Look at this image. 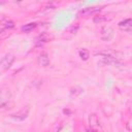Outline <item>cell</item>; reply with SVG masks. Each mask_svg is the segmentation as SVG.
I'll use <instances>...</instances> for the list:
<instances>
[{
    "label": "cell",
    "mask_w": 132,
    "mask_h": 132,
    "mask_svg": "<svg viewBox=\"0 0 132 132\" xmlns=\"http://www.w3.org/2000/svg\"><path fill=\"white\" fill-rule=\"evenodd\" d=\"M114 35V31L113 29L110 27V26H105L101 29V32H100V36H101V39L103 41H109L111 40V38L113 37Z\"/></svg>",
    "instance_id": "7a4b0ae2"
},
{
    "label": "cell",
    "mask_w": 132,
    "mask_h": 132,
    "mask_svg": "<svg viewBox=\"0 0 132 132\" xmlns=\"http://www.w3.org/2000/svg\"><path fill=\"white\" fill-rule=\"evenodd\" d=\"M78 55H79V57H80V59H81L82 61H87V60L89 59V57H90V53H89V51L86 50V48H81V50L79 51Z\"/></svg>",
    "instance_id": "9a60e30c"
},
{
    "label": "cell",
    "mask_w": 132,
    "mask_h": 132,
    "mask_svg": "<svg viewBox=\"0 0 132 132\" xmlns=\"http://www.w3.org/2000/svg\"><path fill=\"white\" fill-rule=\"evenodd\" d=\"M36 27H37V24H35V23H29V24H26L25 26L22 27V31H24V32H31Z\"/></svg>",
    "instance_id": "8fae6325"
},
{
    "label": "cell",
    "mask_w": 132,
    "mask_h": 132,
    "mask_svg": "<svg viewBox=\"0 0 132 132\" xmlns=\"http://www.w3.org/2000/svg\"><path fill=\"white\" fill-rule=\"evenodd\" d=\"M78 28H79L78 24L72 25L70 28H68V30L66 31V34H69L70 36H73V35H75V34L77 33V31H78Z\"/></svg>",
    "instance_id": "7c38bea8"
},
{
    "label": "cell",
    "mask_w": 132,
    "mask_h": 132,
    "mask_svg": "<svg viewBox=\"0 0 132 132\" xmlns=\"http://www.w3.org/2000/svg\"><path fill=\"white\" fill-rule=\"evenodd\" d=\"M126 128H127V131H128V132L131 131V129H130V122H127V124H126Z\"/></svg>",
    "instance_id": "e0dca14e"
},
{
    "label": "cell",
    "mask_w": 132,
    "mask_h": 132,
    "mask_svg": "<svg viewBox=\"0 0 132 132\" xmlns=\"http://www.w3.org/2000/svg\"><path fill=\"white\" fill-rule=\"evenodd\" d=\"M101 9V7L99 6H90V7H86V8H82L78 11V15L80 16H87V15H90L92 13H95L97 11H99Z\"/></svg>",
    "instance_id": "5b68a950"
},
{
    "label": "cell",
    "mask_w": 132,
    "mask_h": 132,
    "mask_svg": "<svg viewBox=\"0 0 132 132\" xmlns=\"http://www.w3.org/2000/svg\"><path fill=\"white\" fill-rule=\"evenodd\" d=\"M14 62V56L12 54H6L4 55L0 60V69L1 70H7L11 67L12 63Z\"/></svg>",
    "instance_id": "6da1fadb"
},
{
    "label": "cell",
    "mask_w": 132,
    "mask_h": 132,
    "mask_svg": "<svg viewBox=\"0 0 132 132\" xmlns=\"http://www.w3.org/2000/svg\"><path fill=\"white\" fill-rule=\"evenodd\" d=\"M54 8H55V6L53 5V3H47V4H45L44 6H42L41 9H40L37 13H38V14H40V13H46V12L53 10Z\"/></svg>",
    "instance_id": "30bf717a"
},
{
    "label": "cell",
    "mask_w": 132,
    "mask_h": 132,
    "mask_svg": "<svg viewBox=\"0 0 132 132\" xmlns=\"http://www.w3.org/2000/svg\"><path fill=\"white\" fill-rule=\"evenodd\" d=\"M11 98V92L8 89L0 90V108L5 106Z\"/></svg>",
    "instance_id": "277c9868"
},
{
    "label": "cell",
    "mask_w": 132,
    "mask_h": 132,
    "mask_svg": "<svg viewBox=\"0 0 132 132\" xmlns=\"http://www.w3.org/2000/svg\"><path fill=\"white\" fill-rule=\"evenodd\" d=\"M3 25H4V28L5 29H12L13 27H14V23L12 22V21H10V20H7V21H5V22H3Z\"/></svg>",
    "instance_id": "2e32d148"
},
{
    "label": "cell",
    "mask_w": 132,
    "mask_h": 132,
    "mask_svg": "<svg viewBox=\"0 0 132 132\" xmlns=\"http://www.w3.org/2000/svg\"><path fill=\"white\" fill-rule=\"evenodd\" d=\"M37 63L39 66H42V67H45L50 64V58H48V55L45 54V53H42L38 56L37 58Z\"/></svg>",
    "instance_id": "ba28073f"
},
{
    "label": "cell",
    "mask_w": 132,
    "mask_h": 132,
    "mask_svg": "<svg viewBox=\"0 0 132 132\" xmlns=\"http://www.w3.org/2000/svg\"><path fill=\"white\" fill-rule=\"evenodd\" d=\"M111 18H109L107 14H103V15H97L93 19V22L96 23V24H99V23H104L108 20H110Z\"/></svg>",
    "instance_id": "9c48e42d"
},
{
    "label": "cell",
    "mask_w": 132,
    "mask_h": 132,
    "mask_svg": "<svg viewBox=\"0 0 132 132\" xmlns=\"http://www.w3.org/2000/svg\"><path fill=\"white\" fill-rule=\"evenodd\" d=\"M29 112H30V106L29 105H26L22 109H20L18 112L11 114V117L14 120H18V121H24L29 116Z\"/></svg>",
    "instance_id": "3957f363"
},
{
    "label": "cell",
    "mask_w": 132,
    "mask_h": 132,
    "mask_svg": "<svg viewBox=\"0 0 132 132\" xmlns=\"http://www.w3.org/2000/svg\"><path fill=\"white\" fill-rule=\"evenodd\" d=\"M48 39H50L48 35L45 34V33H42V34H40L39 36L36 37V42L37 43H44V42H47Z\"/></svg>",
    "instance_id": "5bb4252c"
},
{
    "label": "cell",
    "mask_w": 132,
    "mask_h": 132,
    "mask_svg": "<svg viewBox=\"0 0 132 132\" xmlns=\"http://www.w3.org/2000/svg\"><path fill=\"white\" fill-rule=\"evenodd\" d=\"M119 28L123 31H126V32H130L131 29H132V20L131 19H126L122 22H120L118 24Z\"/></svg>",
    "instance_id": "52a82bcc"
},
{
    "label": "cell",
    "mask_w": 132,
    "mask_h": 132,
    "mask_svg": "<svg viewBox=\"0 0 132 132\" xmlns=\"http://www.w3.org/2000/svg\"><path fill=\"white\" fill-rule=\"evenodd\" d=\"M89 124H90L91 129L94 130V131H97V130L100 128L99 120H98V118H97V116H96L95 113L90 114V117H89Z\"/></svg>",
    "instance_id": "8992f818"
},
{
    "label": "cell",
    "mask_w": 132,
    "mask_h": 132,
    "mask_svg": "<svg viewBox=\"0 0 132 132\" xmlns=\"http://www.w3.org/2000/svg\"><path fill=\"white\" fill-rule=\"evenodd\" d=\"M10 35H11V33H10V31H9L8 29L3 28V29H1V30H0V40L7 39Z\"/></svg>",
    "instance_id": "4fadbf2b"
}]
</instances>
